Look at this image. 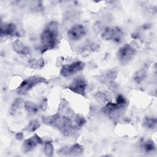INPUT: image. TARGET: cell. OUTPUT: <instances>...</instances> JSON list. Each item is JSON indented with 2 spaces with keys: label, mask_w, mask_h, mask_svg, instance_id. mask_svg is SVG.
Listing matches in <instances>:
<instances>
[{
  "label": "cell",
  "mask_w": 157,
  "mask_h": 157,
  "mask_svg": "<svg viewBox=\"0 0 157 157\" xmlns=\"http://www.w3.org/2000/svg\"><path fill=\"white\" fill-rule=\"evenodd\" d=\"M95 98L100 103H104L107 100L106 95L102 92H98L95 95Z\"/></svg>",
  "instance_id": "obj_21"
},
{
  "label": "cell",
  "mask_w": 157,
  "mask_h": 157,
  "mask_svg": "<svg viewBox=\"0 0 157 157\" xmlns=\"http://www.w3.org/2000/svg\"><path fill=\"white\" fill-rule=\"evenodd\" d=\"M22 103H23V101H22L21 99H20V98L16 99L13 101V104L11 106L10 113H14L15 112H16V111L18 110L21 107V106L22 105Z\"/></svg>",
  "instance_id": "obj_18"
},
{
  "label": "cell",
  "mask_w": 157,
  "mask_h": 157,
  "mask_svg": "<svg viewBox=\"0 0 157 157\" xmlns=\"http://www.w3.org/2000/svg\"><path fill=\"white\" fill-rule=\"evenodd\" d=\"M124 106V105H120V104H118L117 102H116V103L109 102L104 107V112L105 113L110 115V114H112V113H114L115 112L117 111L120 108H122Z\"/></svg>",
  "instance_id": "obj_13"
},
{
  "label": "cell",
  "mask_w": 157,
  "mask_h": 157,
  "mask_svg": "<svg viewBox=\"0 0 157 157\" xmlns=\"http://www.w3.org/2000/svg\"><path fill=\"white\" fill-rule=\"evenodd\" d=\"M39 127H40V124L37 120H32L29 123V124L27 126L26 130L28 131L34 132Z\"/></svg>",
  "instance_id": "obj_20"
},
{
  "label": "cell",
  "mask_w": 157,
  "mask_h": 157,
  "mask_svg": "<svg viewBox=\"0 0 157 157\" xmlns=\"http://www.w3.org/2000/svg\"><path fill=\"white\" fill-rule=\"evenodd\" d=\"M123 33L118 28H107L102 33L101 37L105 40H113L117 42H121L123 39Z\"/></svg>",
  "instance_id": "obj_5"
},
{
  "label": "cell",
  "mask_w": 157,
  "mask_h": 157,
  "mask_svg": "<svg viewBox=\"0 0 157 157\" xmlns=\"http://www.w3.org/2000/svg\"><path fill=\"white\" fill-rule=\"evenodd\" d=\"M47 83V80L39 76H31L24 80L17 88V93L20 94H26L34 86L39 83Z\"/></svg>",
  "instance_id": "obj_3"
},
{
  "label": "cell",
  "mask_w": 157,
  "mask_h": 157,
  "mask_svg": "<svg viewBox=\"0 0 157 157\" xmlns=\"http://www.w3.org/2000/svg\"><path fill=\"white\" fill-rule=\"evenodd\" d=\"M12 48L17 53L20 55H27L29 50L20 40H16L12 43Z\"/></svg>",
  "instance_id": "obj_11"
},
{
  "label": "cell",
  "mask_w": 157,
  "mask_h": 157,
  "mask_svg": "<svg viewBox=\"0 0 157 157\" xmlns=\"http://www.w3.org/2000/svg\"><path fill=\"white\" fill-rule=\"evenodd\" d=\"M42 142V139L37 135L34 134L31 137L25 140L22 145V150L24 153H28L33 150L38 144H40Z\"/></svg>",
  "instance_id": "obj_9"
},
{
  "label": "cell",
  "mask_w": 157,
  "mask_h": 157,
  "mask_svg": "<svg viewBox=\"0 0 157 157\" xmlns=\"http://www.w3.org/2000/svg\"><path fill=\"white\" fill-rule=\"evenodd\" d=\"M157 120L155 117H147L144 120V125L148 129H154L156 126Z\"/></svg>",
  "instance_id": "obj_14"
},
{
  "label": "cell",
  "mask_w": 157,
  "mask_h": 157,
  "mask_svg": "<svg viewBox=\"0 0 157 157\" xmlns=\"http://www.w3.org/2000/svg\"><path fill=\"white\" fill-rule=\"evenodd\" d=\"M117 102L120 105H125L126 103V101L123 95L119 94L117 98Z\"/></svg>",
  "instance_id": "obj_22"
},
{
  "label": "cell",
  "mask_w": 157,
  "mask_h": 157,
  "mask_svg": "<svg viewBox=\"0 0 157 157\" xmlns=\"http://www.w3.org/2000/svg\"><path fill=\"white\" fill-rule=\"evenodd\" d=\"M44 61L43 59L41 58V59L39 60L38 62L37 63V66L38 67L40 68V67H42L44 66Z\"/></svg>",
  "instance_id": "obj_23"
},
{
  "label": "cell",
  "mask_w": 157,
  "mask_h": 157,
  "mask_svg": "<svg viewBox=\"0 0 157 157\" xmlns=\"http://www.w3.org/2000/svg\"><path fill=\"white\" fill-rule=\"evenodd\" d=\"M86 86L87 83L86 81L83 78L78 77L74 79V80L71 82L67 88L74 93L81 95H84L85 93Z\"/></svg>",
  "instance_id": "obj_7"
},
{
  "label": "cell",
  "mask_w": 157,
  "mask_h": 157,
  "mask_svg": "<svg viewBox=\"0 0 157 157\" xmlns=\"http://www.w3.org/2000/svg\"><path fill=\"white\" fill-rule=\"evenodd\" d=\"M16 32V26L15 24L9 23L1 25V36H11L15 34Z\"/></svg>",
  "instance_id": "obj_10"
},
{
  "label": "cell",
  "mask_w": 157,
  "mask_h": 157,
  "mask_svg": "<svg viewBox=\"0 0 157 157\" xmlns=\"http://www.w3.org/2000/svg\"><path fill=\"white\" fill-rule=\"evenodd\" d=\"M85 33V28L82 25H76L67 31V36L71 40L76 41L83 37Z\"/></svg>",
  "instance_id": "obj_8"
},
{
  "label": "cell",
  "mask_w": 157,
  "mask_h": 157,
  "mask_svg": "<svg viewBox=\"0 0 157 157\" xmlns=\"http://www.w3.org/2000/svg\"><path fill=\"white\" fill-rule=\"evenodd\" d=\"M23 137V133L21 132H18L17 134H16V138L18 140H21L22 139Z\"/></svg>",
  "instance_id": "obj_24"
},
{
  "label": "cell",
  "mask_w": 157,
  "mask_h": 157,
  "mask_svg": "<svg viewBox=\"0 0 157 157\" xmlns=\"http://www.w3.org/2000/svg\"><path fill=\"white\" fill-rule=\"evenodd\" d=\"M77 117L74 121L67 117H63L58 114L43 117L42 120L44 123L58 128L64 135L69 136L72 135L79 128Z\"/></svg>",
  "instance_id": "obj_1"
},
{
  "label": "cell",
  "mask_w": 157,
  "mask_h": 157,
  "mask_svg": "<svg viewBox=\"0 0 157 157\" xmlns=\"http://www.w3.org/2000/svg\"><path fill=\"white\" fill-rule=\"evenodd\" d=\"M58 36V23L52 21L44 29L41 36V52L53 49L56 44Z\"/></svg>",
  "instance_id": "obj_2"
},
{
  "label": "cell",
  "mask_w": 157,
  "mask_h": 157,
  "mask_svg": "<svg viewBox=\"0 0 157 157\" xmlns=\"http://www.w3.org/2000/svg\"><path fill=\"white\" fill-rule=\"evenodd\" d=\"M143 148L145 150V151H146L147 153H149V152H152L153 151L155 150V145L153 142V140H146L145 142H144V143L142 145Z\"/></svg>",
  "instance_id": "obj_16"
},
{
  "label": "cell",
  "mask_w": 157,
  "mask_h": 157,
  "mask_svg": "<svg viewBox=\"0 0 157 157\" xmlns=\"http://www.w3.org/2000/svg\"><path fill=\"white\" fill-rule=\"evenodd\" d=\"M85 67V63L81 61H75L70 64L63 66L60 71V74L63 77H68L75 72L82 71Z\"/></svg>",
  "instance_id": "obj_6"
},
{
  "label": "cell",
  "mask_w": 157,
  "mask_h": 157,
  "mask_svg": "<svg viewBox=\"0 0 157 157\" xmlns=\"http://www.w3.org/2000/svg\"><path fill=\"white\" fill-rule=\"evenodd\" d=\"M146 72L144 70H140L137 71L134 77V80L137 83H140L145 77Z\"/></svg>",
  "instance_id": "obj_17"
},
{
  "label": "cell",
  "mask_w": 157,
  "mask_h": 157,
  "mask_svg": "<svg viewBox=\"0 0 157 157\" xmlns=\"http://www.w3.org/2000/svg\"><path fill=\"white\" fill-rule=\"evenodd\" d=\"M53 145L51 142H47L44 145V153L48 156H52L53 153Z\"/></svg>",
  "instance_id": "obj_19"
},
{
  "label": "cell",
  "mask_w": 157,
  "mask_h": 157,
  "mask_svg": "<svg viewBox=\"0 0 157 157\" xmlns=\"http://www.w3.org/2000/svg\"><path fill=\"white\" fill-rule=\"evenodd\" d=\"M25 108L29 115H34L38 110L37 106L31 101H26L25 103Z\"/></svg>",
  "instance_id": "obj_15"
},
{
  "label": "cell",
  "mask_w": 157,
  "mask_h": 157,
  "mask_svg": "<svg viewBox=\"0 0 157 157\" xmlns=\"http://www.w3.org/2000/svg\"><path fill=\"white\" fill-rule=\"evenodd\" d=\"M63 151L67 152V154L71 156H80L83 154V148L81 145H80L78 144H74V145L71 146L67 150H66L65 149L64 150V148H63Z\"/></svg>",
  "instance_id": "obj_12"
},
{
  "label": "cell",
  "mask_w": 157,
  "mask_h": 157,
  "mask_svg": "<svg viewBox=\"0 0 157 157\" xmlns=\"http://www.w3.org/2000/svg\"><path fill=\"white\" fill-rule=\"evenodd\" d=\"M136 53L135 48L129 44L121 46L117 52V58L122 64H128L133 58Z\"/></svg>",
  "instance_id": "obj_4"
}]
</instances>
